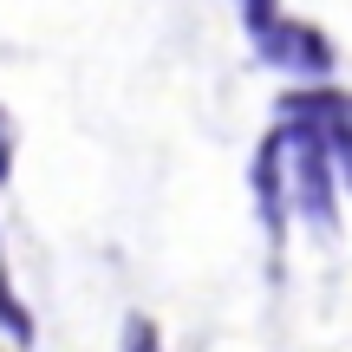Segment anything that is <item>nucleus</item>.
<instances>
[{
  "label": "nucleus",
  "mask_w": 352,
  "mask_h": 352,
  "mask_svg": "<svg viewBox=\"0 0 352 352\" xmlns=\"http://www.w3.org/2000/svg\"><path fill=\"white\" fill-rule=\"evenodd\" d=\"M241 20L254 33V59L274 72H300V78H327L333 72V46L320 26H300L274 7V0H241Z\"/></svg>",
  "instance_id": "nucleus-1"
},
{
  "label": "nucleus",
  "mask_w": 352,
  "mask_h": 352,
  "mask_svg": "<svg viewBox=\"0 0 352 352\" xmlns=\"http://www.w3.org/2000/svg\"><path fill=\"white\" fill-rule=\"evenodd\" d=\"M0 327H7L20 346H33V320H26V307L13 300V287H7V267H0Z\"/></svg>",
  "instance_id": "nucleus-2"
},
{
  "label": "nucleus",
  "mask_w": 352,
  "mask_h": 352,
  "mask_svg": "<svg viewBox=\"0 0 352 352\" xmlns=\"http://www.w3.org/2000/svg\"><path fill=\"white\" fill-rule=\"evenodd\" d=\"M124 352H164V340H157V320H151V314H131V320H124Z\"/></svg>",
  "instance_id": "nucleus-3"
},
{
  "label": "nucleus",
  "mask_w": 352,
  "mask_h": 352,
  "mask_svg": "<svg viewBox=\"0 0 352 352\" xmlns=\"http://www.w3.org/2000/svg\"><path fill=\"white\" fill-rule=\"evenodd\" d=\"M7 170H13V124H7V111H0V183H7Z\"/></svg>",
  "instance_id": "nucleus-4"
}]
</instances>
